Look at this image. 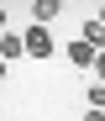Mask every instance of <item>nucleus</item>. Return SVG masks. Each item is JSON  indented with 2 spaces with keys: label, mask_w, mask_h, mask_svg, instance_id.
<instances>
[{
  "label": "nucleus",
  "mask_w": 105,
  "mask_h": 121,
  "mask_svg": "<svg viewBox=\"0 0 105 121\" xmlns=\"http://www.w3.org/2000/svg\"><path fill=\"white\" fill-rule=\"evenodd\" d=\"M95 21H100V26H105V5H100V11H95Z\"/></svg>",
  "instance_id": "10"
},
{
  "label": "nucleus",
  "mask_w": 105,
  "mask_h": 121,
  "mask_svg": "<svg viewBox=\"0 0 105 121\" xmlns=\"http://www.w3.org/2000/svg\"><path fill=\"white\" fill-rule=\"evenodd\" d=\"M0 32H11V16H5V5H0Z\"/></svg>",
  "instance_id": "8"
},
{
  "label": "nucleus",
  "mask_w": 105,
  "mask_h": 121,
  "mask_svg": "<svg viewBox=\"0 0 105 121\" xmlns=\"http://www.w3.org/2000/svg\"><path fill=\"white\" fill-rule=\"evenodd\" d=\"M89 111H105V84H95V90H89Z\"/></svg>",
  "instance_id": "6"
},
{
  "label": "nucleus",
  "mask_w": 105,
  "mask_h": 121,
  "mask_svg": "<svg viewBox=\"0 0 105 121\" xmlns=\"http://www.w3.org/2000/svg\"><path fill=\"white\" fill-rule=\"evenodd\" d=\"M84 42H89L95 53H105V26L95 21V16H89V21H84Z\"/></svg>",
  "instance_id": "5"
},
{
  "label": "nucleus",
  "mask_w": 105,
  "mask_h": 121,
  "mask_svg": "<svg viewBox=\"0 0 105 121\" xmlns=\"http://www.w3.org/2000/svg\"><path fill=\"white\" fill-rule=\"evenodd\" d=\"M21 42H26V58H53V32L47 26H26Z\"/></svg>",
  "instance_id": "1"
},
{
  "label": "nucleus",
  "mask_w": 105,
  "mask_h": 121,
  "mask_svg": "<svg viewBox=\"0 0 105 121\" xmlns=\"http://www.w3.org/2000/svg\"><path fill=\"white\" fill-rule=\"evenodd\" d=\"M84 121H105V111H89V116H84Z\"/></svg>",
  "instance_id": "9"
},
{
  "label": "nucleus",
  "mask_w": 105,
  "mask_h": 121,
  "mask_svg": "<svg viewBox=\"0 0 105 121\" xmlns=\"http://www.w3.org/2000/svg\"><path fill=\"white\" fill-rule=\"evenodd\" d=\"M63 53H68V63H74V69H95V48L84 42V37H79V42H68Z\"/></svg>",
  "instance_id": "3"
},
{
  "label": "nucleus",
  "mask_w": 105,
  "mask_h": 121,
  "mask_svg": "<svg viewBox=\"0 0 105 121\" xmlns=\"http://www.w3.org/2000/svg\"><path fill=\"white\" fill-rule=\"evenodd\" d=\"M26 53V42H21V32H0V63H11V58Z\"/></svg>",
  "instance_id": "4"
},
{
  "label": "nucleus",
  "mask_w": 105,
  "mask_h": 121,
  "mask_svg": "<svg viewBox=\"0 0 105 121\" xmlns=\"http://www.w3.org/2000/svg\"><path fill=\"white\" fill-rule=\"evenodd\" d=\"M58 11H63L58 0H32V26H53V21H58Z\"/></svg>",
  "instance_id": "2"
},
{
  "label": "nucleus",
  "mask_w": 105,
  "mask_h": 121,
  "mask_svg": "<svg viewBox=\"0 0 105 121\" xmlns=\"http://www.w3.org/2000/svg\"><path fill=\"white\" fill-rule=\"evenodd\" d=\"M0 79H5V63H0Z\"/></svg>",
  "instance_id": "11"
},
{
  "label": "nucleus",
  "mask_w": 105,
  "mask_h": 121,
  "mask_svg": "<svg viewBox=\"0 0 105 121\" xmlns=\"http://www.w3.org/2000/svg\"><path fill=\"white\" fill-rule=\"evenodd\" d=\"M95 74H100V84H105V53H95Z\"/></svg>",
  "instance_id": "7"
}]
</instances>
